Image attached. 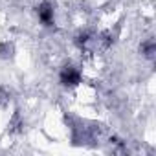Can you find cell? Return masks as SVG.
<instances>
[{
	"mask_svg": "<svg viewBox=\"0 0 156 156\" xmlns=\"http://www.w3.org/2000/svg\"><path fill=\"white\" fill-rule=\"evenodd\" d=\"M37 17L39 20L44 24V26H51L53 24V6L50 2H42L39 8H37Z\"/></svg>",
	"mask_w": 156,
	"mask_h": 156,
	"instance_id": "2",
	"label": "cell"
},
{
	"mask_svg": "<svg viewBox=\"0 0 156 156\" xmlns=\"http://www.w3.org/2000/svg\"><path fill=\"white\" fill-rule=\"evenodd\" d=\"M81 79H83L81 70L77 68V66H73V64L62 66V70H61V73H59V81H61V85H62V87H68V88L77 87V85L81 83Z\"/></svg>",
	"mask_w": 156,
	"mask_h": 156,
	"instance_id": "1",
	"label": "cell"
},
{
	"mask_svg": "<svg viewBox=\"0 0 156 156\" xmlns=\"http://www.w3.org/2000/svg\"><path fill=\"white\" fill-rule=\"evenodd\" d=\"M141 53L147 59H154V53H156V42H154V39H147L141 44Z\"/></svg>",
	"mask_w": 156,
	"mask_h": 156,
	"instance_id": "3",
	"label": "cell"
}]
</instances>
